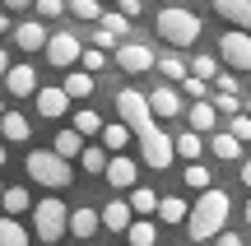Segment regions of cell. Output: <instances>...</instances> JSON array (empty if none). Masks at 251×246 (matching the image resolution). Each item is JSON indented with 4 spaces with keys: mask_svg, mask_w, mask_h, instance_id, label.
I'll use <instances>...</instances> for the list:
<instances>
[{
    "mask_svg": "<svg viewBox=\"0 0 251 246\" xmlns=\"http://www.w3.org/2000/svg\"><path fill=\"white\" fill-rule=\"evenodd\" d=\"M228 214H233L228 191L205 186V191H200V200L191 204V214H186V237H191V242H214V232L228 223Z\"/></svg>",
    "mask_w": 251,
    "mask_h": 246,
    "instance_id": "1",
    "label": "cell"
},
{
    "mask_svg": "<svg viewBox=\"0 0 251 246\" xmlns=\"http://www.w3.org/2000/svg\"><path fill=\"white\" fill-rule=\"evenodd\" d=\"M24 172L33 177L37 186H47V191H61V186H70V158H61L56 149H28L24 158Z\"/></svg>",
    "mask_w": 251,
    "mask_h": 246,
    "instance_id": "2",
    "label": "cell"
},
{
    "mask_svg": "<svg viewBox=\"0 0 251 246\" xmlns=\"http://www.w3.org/2000/svg\"><path fill=\"white\" fill-rule=\"evenodd\" d=\"M153 28H158V37L168 46H191L200 37V14L196 9H181V5H168L153 14Z\"/></svg>",
    "mask_w": 251,
    "mask_h": 246,
    "instance_id": "3",
    "label": "cell"
},
{
    "mask_svg": "<svg viewBox=\"0 0 251 246\" xmlns=\"http://www.w3.org/2000/svg\"><path fill=\"white\" fill-rule=\"evenodd\" d=\"M28 214H33V237H37V242H61V237H65V228H70V209H65L56 195L37 200Z\"/></svg>",
    "mask_w": 251,
    "mask_h": 246,
    "instance_id": "4",
    "label": "cell"
},
{
    "mask_svg": "<svg viewBox=\"0 0 251 246\" xmlns=\"http://www.w3.org/2000/svg\"><path fill=\"white\" fill-rule=\"evenodd\" d=\"M117 116L135 130V135H140V130H149V126H153L149 93H140V89H121V93H117Z\"/></svg>",
    "mask_w": 251,
    "mask_h": 246,
    "instance_id": "5",
    "label": "cell"
},
{
    "mask_svg": "<svg viewBox=\"0 0 251 246\" xmlns=\"http://www.w3.org/2000/svg\"><path fill=\"white\" fill-rule=\"evenodd\" d=\"M140 154H144V163L153 167V172H163V167H172V158H177V149H172V135H163L158 126H149V130H140Z\"/></svg>",
    "mask_w": 251,
    "mask_h": 246,
    "instance_id": "6",
    "label": "cell"
},
{
    "mask_svg": "<svg viewBox=\"0 0 251 246\" xmlns=\"http://www.w3.org/2000/svg\"><path fill=\"white\" fill-rule=\"evenodd\" d=\"M219 61L233 65V70H251V33L247 28H228L224 37H219Z\"/></svg>",
    "mask_w": 251,
    "mask_h": 246,
    "instance_id": "7",
    "label": "cell"
},
{
    "mask_svg": "<svg viewBox=\"0 0 251 246\" xmlns=\"http://www.w3.org/2000/svg\"><path fill=\"white\" fill-rule=\"evenodd\" d=\"M42 51H47V61H51V65L70 70V65L79 61V37H75V33H51V37H47V46H42Z\"/></svg>",
    "mask_w": 251,
    "mask_h": 246,
    "instance_id": "8",
    "label": "cell"
},
{
    "mask_svg": "<svg viewBox=\"0 0 251 246\" xmlns=\"http://www.w3.org/2000/svg\"><path fill=\"white\" fill-rule=\"evenodd\" d=\"M33 98H37V112H42L47 121H61L65 112H70V102H75V98H70L65 89H37Z\"/></svg>",
    "mask_w": 251,
    "mask_h": 246,
    "instance_id": "9",
    "label": "cell"
},
{
    "mask_svg": "<svg viewBox=\"0 0 251 246\" xmlns=\"http://www.w3.org/2000/svg\"><path fill=\"white\" fill-rule=\"evenodd\" d=\"M117 65H121L126 74H144V70H153V51H149V46H140V42L117 46Z\"/></svg>",
    "mask_w": 251,
    "mask_h": 246,
    "instance_id": "10",
    "label": "cell"
},
{
    "mask_svg": "<svg viewBox=\"0 0 251 246\" xmlns=\"http://www.w3.org/2000/svg\"><path fill=\"white\" fill-rule=\"evenodd\" d=\"M5 89L14 93V98H33L37 93V70L33 65H9L5 70Z\"/></svg>",
    "mask_w": 251,
    "mask_h": 246,
    "instance_id": "11",
    "label": "cell"
},
{
    "mask_svg": "<svg viewBox=\"0 0 251 246\" xmlns=\"http://www.w3.org/2000/svg\"><path fill=\"white\" fill-rule=\"evenodd\" d=\"M47 28H42V19H28V23H14V42L24 46V51H42L47 46Z\"/></svg>",
    "mask_w": 251,
    "mask_h": 246,
    "instance_id": "12",
    "label": "cell"
},
{
    "mask_svg": "<svg viewBox=\"0 0 251 246\" xmlns=\"http://www.w3.org/2000/svg\"><path fill=\"white\" fill-rule=\"evenodd\" d=\"M98 228H102V209H93V204L70 209V232H75V237H93Z\"/></svg>",
    "mask_w": 251,
    "mask_h": 246,
    "instance_id": "13",
    "label": "cell"
},
{
    "mask_svg": "<svg viewBox=\"0 0 251 246\" xmlns=\"http://www.w3.org/2000/svg\"><path fill=\"white\" fill-rule=\"evenodd\" d=\"M102 177H107V181H112V191H130V186H135V163H130V158H107V167H102Z\"/></svg>",
    "mask_w": 251,
    "mask_h": 246,
    "instance_id": "14",
    "label": "cell"
},
{
    "mask_svg": "<svg viewBox=\"0 0 251 246\" xmlns=\"http://www.w3.org/2000/svg\"><path fill=\"white\" fill-rule=\"evenodd\" d=\"M149 107H153V116H177L181 112V98H177V89H172V79L149 93Z\"/></svg>",
    "mask_w": 251,
    "mask_h": 246,
    "instance_id": "15",
    "label": "cell"
},
{
    "mask_svg": "<svg viewBox=\"0 0 251 246\" xmlns=\"http://www.w3.org/2000/svg\"><path fill=\"white\" fill-rule=\"evenodd\" d=\"M209 154H214L219 163H237V158H242V139H237L233 130H224V135H209Z\"/></svg>",
    "mask_w": 251,
    "mask_h": 246,
    "instance_id": "16",
    "label": "cell"
},
{
    "mask_svg": "<svg viewBox=\"0 0 251 246\" xmlns=\"http://www.w3.org/2000/svg\"><path fill=\"white\" fill-rule=\"evenodd\" d=\"M214 121H219V107H214V102H205V98H191V130L209 135V130H214Z\"/></svg>",
    "mask_w": 251,
    "mask_h": 246,
    "instance_id": "17",
    "label": "cell"
},
{
    "mask_svg": "<svg viewBox=\"0 0 251 246\" xmlns=\"http://www.w3.org/2000/svg\"><path fill=\"white\" fill-rule=\"evenodd\" d=\"M130 219H135V209L126 200H112V204H102V228H112V232H126L130 228Z\"/></svg>",
    "mask_w": 251,
    "mask_h": 246,
    "instance_id": "18",
    "label": "cell"
},
{
    "mask_svg": "<svg viewBox=\"0 0 251 246\" xmlns=\"http://www.w3.org/2000/svg\"><path fill=\"white\" fill-rule=\"evenodd\" d=\"M214 9L228 19V23H237V28L251 33V0H214Z\"/></svg>",
    "mask_w": 251,
    "mask_h": 246,
    "instance_id": "19",
    "label": "cell"
},
{
    "mask_svg": "<svg viewBox=\"0 0 251 246\" xmlns=\"http://www.w3.org/2000/svg\"><path fill=\"white\" fill-rule=\"evenodd\" d=\"M0 135H5V144H24L33 130H28V121L19 112H0Z\"/></svg>",
    "mask_w": 251,
    "mask_h": 246,
    "instance_id": "20",
    "label": "cell"
},
{
    "mask_svg": "<svg viewBox=\"0 0 251 246\" xmlns=\"http://www.w3.org/2000/svg\"><path fill=\"white\" fill-rule=\"evenodd\" d=\"M98 139H102V144L112 149V154H121V149H126V144H130V139H135V130L126 126V121H112V126H107V121H102V135H98Z\"/></svg>",
    "mask_w": 251,
    "mask_h": 246,
    "instance_id": "21",
    "label": "cell"
},
{
    "mask_svg": "<svg viewBox=\"0 0 251 246\" xmlns=\"http://www.w3.org/2000/svg\"><path fill=\"white\" fill-rule=\"evenodd\" d=\"M153 214H158L163 223H186V214H191V204L181 200V195H163V200H158V209H153Z\"/></svg>",
    "mask_w": 251,
    "mask_h": 246,
    "instance_id": "22",
    "label": "cell"
},
{
    "mask_svg": "<svg viewBox=\"0 0 251 246\" xmlns=\"http://www.w3.org/2000/svg\"><path fill=\"white\" fill-rule=\"evenodd\" d=\"M61 89L65 93H70V98H89V93H93V70H84V65H79V70H70V74H65V84H61Z\"/></svg>",
    "mask_w": 251,
    "mask_h": 246,
    "instance_id": "23",
    "label": "cell"
},
{
    "mask_svg": "<svg viewBox=\"0 0 251 246\" xmlns=\"http://www.w3.org/2000/svg\"><path fill=\"white\" fill-rule=\"evenodd\" d=\"M172 149H177V158H186V163H191V158L205 154V139H200V130H186V135L172 139Z\"/></svg>",
    "mask_w": 251,
    "mask_h": 246,
    "instance_id": "24",
    "label": "cell"
},
{
    "mask_svg": "<svg viewBox=\"0 0 251 246\" xmlns=\"http://www.w3.org/2000/svg\"><path fill=\"white\" fill-rule=\"evenodd\" d=\"M79 167H84V172H89V177H102V167H107V144H89V149H79Z\"/></svg>",
    "mask_w": 251,
    "mask_h": 246,
    "instance_id": "25",
    "label": "cell"
},
{
    "mask_svg": "<svg viewBox=\"0 0 251 246\" xmlns=\"http://www.w3.org/2000/svg\"><path fill=\"white\" fill-rule=\"evenodd\" d=\"M51 149H56L61 158H70V163H75V158H79V149H84V139H79V130L70 126V130H61V135H56V144H51Z\"/></svg>",
    "mask_w": 251,
    "mask_h": 246,
    "instance_id": "26",
    "label": "cell"
},
{
    "mask_svg": "<svg viewBox=\"0 0 251 246\" xmlns=\"http://www.w3.org/2000/svg\"><path fill=\"white\" fill-rule=\"evenodd\" d=\"M0 204H5V214H28V209H33V200H28L24 186H9V191H0Z\"/></svg>",
    "mask_w": 251,
    "mask_h": 246,
    "instance_id": "27",
    "label": "cell"
},
{
    "mask_svg": "<svg viewBox=\"0 0 251 246\" xmlns=\"http://www.w3.org/2000/svg\"><path fill=\"white\" fill-rule=\"evenodd\" d=\"M24 242H28V228L14 223V214H5L0 219V246H24Z\"/></svg>",
    "mask_w": 251,
    "mask_h": 246,
    "instance_id": "28",
    "label": "cell"
},
{
    "mask_svg": "<svg viewBox=\"0 0 251 246\" xmlns=\"http://www.w3.org/2000/svg\"><path fill=\"white\" fill-rule=\"evenodd\" d=\"M126 237H130L135 246H149V242H158V228H153L149 219H130V228H126Z\"/></svg>",
    "mask_w": 251,
    "mask_h": 246,
    "instance_id": "29",
    "label": "cell"
},
{
    "mask_svg": "<svg viewBox=\"0 0 251 246\" xmlns=\"http://www.w3.org/2000/svg\"><path fill=\"white\" fill-rule=\"evenodd\" d=\"M153 70L163 74V79H186V65H181V56H153Z\"/></svg>",
    "mask_w": 251,
    "mask_h": 246,
    "instance_id": "30",
    "label": "cell"
},
{
    "mask_svg": "<svg viewBox=\"0 0 251 246\" xmlns=\"http://www.w3.org/2000/svg\"><path fill=\"white\" fill-rule=\"evenodd\" d=\"M130 209L135 214H153L158 209V195H153L149 186H130Z\"/></svg>",
    "mask_w": 251,
    "mask_h": 246,
    "instance_id": "31",
    "label": "cell"
},
{
    "mask_svg": "<svg viewBox=\"0 0 251 246\" xmlns=\"http://www.w3.org/2000/svg\"><path fill=\"white\" fill-rule=\"evenodd\" d=\"M75 130H79V135H102V116L89 112V107H79L75 112Z\"/></svg>",
    "mask_w": 251,
    "mask_h": 246,
    "instance_id": "32",
    "label": "cell"
},
{
    "mask_svg": "<svg viewBox=\"0 0 251 246\" xmlns=\"http://www.w3.org/2000/svg\"><path fill=\"white\" fill-rule=\"evenodd\" d=\"M65 9H70L75 19H84V23H93V19L102 14V5H98V0H65Z\"/></svg>",
    "mask_w": 251,
    "mask_h": 246,
    "instance_id": "33",
    "label": "cell"
},
{
    "mask_svg": "<svg viewBox=\"0 0 251 246\" xmlns=\"http://www.w3.org/2000/svg\"><path fill=\"white\" fill-rule=\"evenodd\" d=\"M181 181H186L191 191H205V186H209V167H200L196 158H191V163H186V172H181Z\"/></svg>",
    "mask_w": 251,
    "mask_h": 246,
    "instance_id": "34",
    "label": "cell"
},
{
    "mask_svg": "<svg viewBox=\"0 0 251 246\" xmlns=\"http://www.w3.org/2000/svg\"><path fill=\"white\" fill-rule=\"evenodd\" d=\"M79 65H84V70H93V74L107 70V56H102V46H89V51H79Z\"/></svg>",
    "mask_w": 251,
    "mask_h": 246,
    "instance_id": "35",
    "label": "cell"
},
{
    "mask_svg": "<svg viewBox=\"0 0 251 246\" xmlns=\"http://www.w3.org/2000/svg\"><path fill=\"white\" fill-rule=\"evenodd\" d=\"M191 74H200V79H214V74H219V56H196V61H191Z\"/></svg>",
    "mask_w": 251,
    "mask_h": 246,
    "instance_id": "36",
    "label": "cell"
},
{
    "mask_svg": "<svg viewBox=\"0 0 251 246\" xmlns=\"http://www.w3.org/2000/svg\"><path fill=\"white\" fill-rule=\"evenodd\" d=\"M228 130H233L237 139H251V112H233V121H228Z\"/></svg>",
    "mask_w": 251,
    "mask_h": 246,
    "instance_id": "37",
    "label": "cell"
},
{
    "mask_svg": "<svg viewBox=\"0 0 251 246\" xmlns=\"http://www.w3.org/2000/svg\"><path fill=\"white\" fill-rule=\"evenodd\" d=\"M33 9H37L42 19H61V14H65V0H33Z\"/></svg>",
    "mask_w": 251,
    "mask_h": 246,
    "instance_id": "38",
    "label": "cell"
},
{
    "mask_svg": "<svg viewBox=\"0 0 251 246\" xmlns=\"http://www.w3.org/2000/svg\"><path fill=\"white\" fill-rule=\"evenodd\" d=\"M181 89H186L191 98H205V93H209V79H200V74H186V79H181Z\"/></svg>",
    "mask_w": 251,
    "mask_h": 246,
    "instance_id": "39",
    "label": "cell"
},
{
    "mask_svg": "<svg viewBox=\"0 0 251 246\" xmlns=\"http://www.w3.org/2000/svg\"><path fill=\"white\" fill-rule=\"evenodd\" d=\"M93 46H102V51H107V46H117V33H112L107 23H98V28H93Z\"/></svg>",
    "mask_w": 251,
    "mask_h": 246,
    "instance_id": "40",
    "label": "cell"
},
{
    "mask_svg": "<svg viewBox=\"0 0 251 246\" xmlns=\"http://www.w3.org/2000/svg\"><path fill=\"white\" fill-rule=\"evenodd\" d=\"M214 107L233 116V112H242V98H237V93H219V98H214Z\"/></svg>",
    "mask_w": 251,
    "mask_h": 246,
    "instance_id": "41",
    "label": "cell"
},
{
    "mask_svg": "<svg viewBox=\"0 0 251 246\" xmlns=\"http://www.w3.org/2000/svg\"><path fill=\"white\" fill-rule=\"evenodd\" d=\"M214 242H219V246H242V232H233V228L224 223V228L214 232Z\"/></svg>",
    "mask_w": 251,
    "mask_h": 246,
    "instance_id": "42",
    "label": "cell"
},
{
    "mask_svg": "<svg viewBox=\"0 0 251 246\" xmlns=\"http://www.w3.org/2000/svg\"><path fill=\"white\" fill-rule=\"evenodd\" d=\"M214 79H219V89H224V93H242V84H237V74H214Z\"/></svg>",
    "mask_w": 251,
    "mask_h": 246,
    "instance_id": "43",
    "label": "cell"
},
{
    "mask_svg": "<svg viewBox=\"0 0 251 246\" xmlns=\"http://www.w3.org/2000/svg\"><path fill=\"white\" fill-rule=\"evenodd\" d=\"M117 9H121V14H130V19H135V14H140L144 5H140V0H117Z\"/></svg>",
    "mask_w": 251,
    "mask_h": 246,
    "instance_id": "44",
    "label": "cell"
},
{
    "mask_svg": "<svg viewBox=\"0 0 251 246\" xmlns=\"http://www.w3.org/2000/svg\"><path fill=\"white\" fill-rule=\"evenodd\" d=\"M33 0H5V9H28Z\"/></svg>",
    "mask_w": 251,
    "mask_h": 246,
    "instance_id": "45",
    "label": "cell"
},
{
    "mask_svg": "<svg viewBox=\"0 0 251 246\" xmlns=\"http://www.w3.org/2000/svg\"><path fill=\"white\" fill-rule=\"evenodd\" d=\"M5 70H9V56H5V46H0V79H5Z\"/></svg>",
    "mask_w": 251,
    "mask_h": 246,
    "instance_id": "46",
    "label": "cell"
},
{
    "mask_svg": "<svg viewBox=\"0 0 251 246\" xmlns=\"http://www.w3.org/2000/svg\"><path fill=\"white\" fill-rule=\"evenodd\" d=\"M9 28H14V23H9V14H0V37H5Z\"/></svg>",
    "mask_w": 251,
    "mask_h": 246,
    "instance_id": "47",
    "label": "cell"
},
{
    "mask_svg": "<svg viewBox=\"0 0 251 246\" xmlns=\"http://www.w3.org/2000/svg\"><path fill=\"white\" fill-rule=\"evenodd\" d=\"M242 181H247V191H251V163H242Z\"/></svg>",
    "mask_w": 251,
    "mask_h": 246,
    "instance_id": "48",
    "label": "cell"
},
{
    "mask_svg": "<svg viewBox=\"0 0 251 246\" xmlns=\"http://www.w3.org/2000/svg\"><path fill=\"white\" fill-rule=\"evenodd\" d=\"M0 167H5V139H0Z\"/></svg>",
    "mask_w": 251,
    "mask_h": 246,
    "instance_id": "49",
    "label": "cell"
},
{
    "mask_svg": "<svg viewBox=\"0 0 251 246\" xmlns=\"http://www.w3.org/2000/svg\"><path fill=\"white\" fill-rule=\"evenodd\" d=\"M247 228H251V200H247Z\"/></svg>",
    "mask_w": 251,
    "mask_h": 246,
    "instance_id": "50",
    "label": "cell"
},
{
    "mask_svg": "<svg viewBox=\"0 0 251 246\" xmlns=\"http://www.w3.org/2000/svg\"><path fill=\"white\" fill-rule=\"evenodd\" d=\"M0 191H5V181H0Z\"/></svg>",
    "mask_w": 251,
    "mask_h": 246,
    "instance_id": "51",
    "label": "cell"
},
{
    "mask_svg": "<svg viewBox=\"0 0 251 246\" xmlns=\"http://www.w3.org/2000/svg\"><path fill=\"white\" fill-rule=\"evenodd\" d=\"M0 112H5V102H0Z\"/></svg>",
    "mask_w": 251,
    "mask_h": 246,
    "instance_id": "52",
    "label": "cell"
},
{
    "mask_svg": "<svg viewBox=\"0 0 251 246\" xmlns=\"http://www.w3.org/2000/svg\"><path fill=\"white\" fill-rule=\"evenodd\" d=\"M247 144H251V139H247Z\"/></svg>",
    "mask_w": 251,
    "mask_h": 246,
    "instance_id": "53",
    "label": "cell"
}]
</instances>
